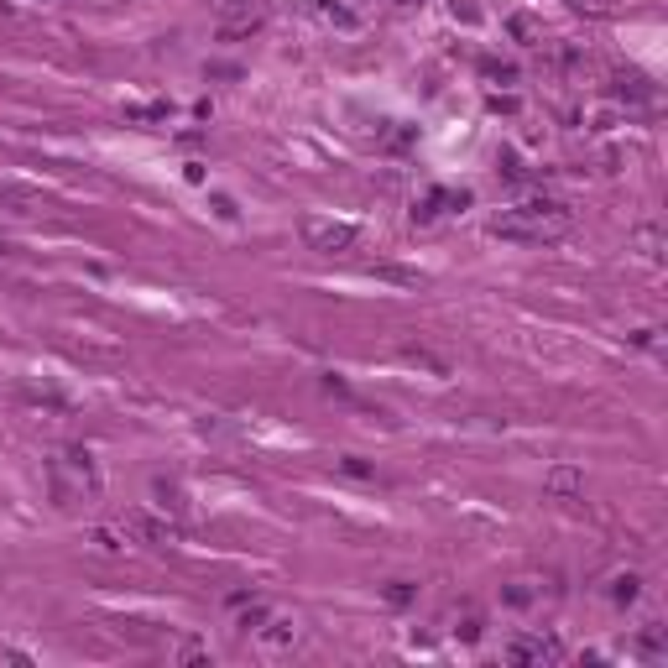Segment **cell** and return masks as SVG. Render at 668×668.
<instances>
[{
  "label": "cell",
  "instance_id": "cell-1",
  "mask_svg": "<svg viewBox=\"0 0 668 668\" xmlns=\"http://www.w3.org/2000/svg\"><path fill=\"white\" fill-rule=\"evenodd\" d=\"M569 225H575L569 204H559V199H522V204H512V209L491 214L486 230H491L496 240H512V246H543V240H559Z\"/></svg>",
  "mask_w": 668,
  "mask_h": 668
},
{
  "label": "cell",
  "instance_id": "cell-2",
  "mask_svg": "<svg viewBox=\"0 0 668 668\" xmlns=\"http://www.w3.org/2000/svg\"><path fill=\"white\" fill-rule=\"evenodd\" d=\"M47 475H53V496H58L63 506H68V502H94V496L105 491V481H99L89 449H58L53 465H47Z\"/></svg>",
  "mask_w": 668,
  "mask_h": 668
},
{
  "label": "cell",
  "instance_id": "cell-3",
  "mask_svg": "<svg viewBox=\"0 0 668 668\" xmlns=\"http://www.w3.org/2000/svg\"><path fill=\"white\" fill-rule=\"evenodd\" d=\"M303 240L308 251H318V256H340V251H355L361 246V230L345 220H318V214H303Z\"/></svg>",
  "mask_w": 668,
  "mask_h": 668
},
{
  "label": "cell",
  "instance_id": "cell-4",
  "mask_svg": "<svg viewBox=\"0 0 668 668\" xmlns=\"http://www.w3.org/2000/svg\"><path fill=\"white\" fill-rule=\"evenodd\" d=\"M120 533L136 538V543H178L183 538V528H178L173 517H157V512H146V506H131V512L120 517Z\"/></svg>",
  "mask_w": 668,
  "mask_h": 668
},
{
  "label": "cell",
  "instance_id": "cell-5",
  "mask_svg": "<svg viewBox=\"0 0 668 668\" xmlns=\"http://www.w3.org/2000/svg\"><path fill=\"white\" fill-rule=\"evenodd\" d=\"M214 16H220L225 37H240V32H256L261 26V6L256 0H214Z\"/></svg>",
  "mask_w": 668,
  "mask_h": 668
},
{
  "label": "cell",
  "instance_id": "cell-6",
  "mask_svg": "<svg viewBox=\"0 0 668 668\" xmlns=\"http://www.w3.org/2000/svg\"><path fill=\"white\" fill-rule=\"evenodd\" d=\"M512 663H559L564 658V647L553 642V637H512V642L502 647Z\"/></svg>",
  "mask_w": 668,
  "mask_h": 668
},
{
  "label": "cell",
  "instance_id": "cell-7",
  "mask_svg": "<svg viewBox=\"0 0 668 668\" xmlns=\"http://www.w3.org/2000/svg\"><path fill=\"white\" fill-rule=\"evenodd\" d=\"M256 637L271 647V653H282V647L298 642V622H287V616H267V622L256 627Z\"/></svg>",
  "mask_w": 668,
  "mask_h": 668
},
{
  "label": "cell",
  "instance_id": "cell-8",
  "mask_svg": "<svg viewBox=\"0 0 668 668\" xmlns=\"http://www.w3.org/2000/svg\"><path fill=\"white\" fill-rule=\"evenodd\" d=\"M543 486H548L553 496H580L585 491V475H580L575 465H553L548 475H543Z\"/></svg>",
  "mask_w": 668,
  "mask_h": 668
},
{
  "label": "cell",
  "instance_id": "cell-9",
  "mask_svg": "<svg viewBox=\"0 0 668 668\" xmlns=\"http://www.w3.org/2000/svg\"><path fill=\"white\" fill-rule=\"evenodd\" d=\"M637 595H642V580L637 575H616L611 580V600H616V606H632Z\"/></svg>",
  "mask_w": 668,
  "mask_h": 668
},
{
  "label": "cell",
  "instance_id": "cell-10",
  "mask_svg": "<svg viewBox=\"0 0 668 668\" xmlns=\"http://www.w3.org/2000/svg\"><path fill=\"white\" fill-rule=\"evenodd\" d=\"M506 32H512V37H517L522 47H533V42L543 37V26L533 21V16H512V21H506Z\"/></svg>",
  "mask_w": 668,
  "mask_h": 668
},
{
  "label": "cell",
  "instance_id": "cell-11",
  "mask_svg": "<svg viewBox=\"0 0 668 668\" xmlns=\"http://www.w3.org/2000/svg\"><path fill=\"white\" fill-rule=\"evenodd\" d=\"M89 543H94L99 553H120V548H126V533H120V528H94Z\"/></svg>",
  "mask_w": 668,
  "mask_h": 668
},
{
  "label": "cell",
  "instance_id": "cell-12",
  "mask_svg": "<svg viewBox=\"0 0 668 668\" xmlns=\"http://www.w3.org/2000/svg\"><path fill=\"white\" fill-rule=\"evenodd\" d=\"M376 271V277H387V282H402V287H418V271H408V267H387V261H381V267H371Z\"/></svg>",
  "mask_w": 668,
  "mask_h": 668
},
{
  "label": "cell",
  "instance_id": "cell-13",
  "mask_svg": "<svg viewBox=\"0 0 668 668\" xmlns=\"http://www.w3.org/2000/svg\"><path fill=\"white\" fill-rule=\"evenodd\" d=\"M157 496H162V506H173V512H183V491H178V486L157 481Z\"/></svg>",
  "mask_w": 668,
  "mask_h": 668
},
{
  "label": "cell",
  "instance_id": "cell-14",
  "mask_svg": "<svg viewBox=\"0 0 668 668\" xmlns=\"http://www.w3.org/2000/svg\"><path fill=\"white\" fill-rule=\"evenodd\" d=\"M455 632L465 637V642H475V637H481V616H475V611H465V622H459Z\"/></svg>",
  "mask_w": 668,
  "mask_h": 668
},
{
  "label": "cell",
  "instance_id": "cell-15",
  "mask_svg": "<svg viewBox=\"0 0 668 668\" xmlns=\"http://www.w3.org/2000/svg\"><path fill=\"white\" fill-rule=\"evenodd\" d=\"M387 600H392V606H408V600H412V585H408V580H392Z\"/></svg>",
  "mask_w": 668,
  "mask_h": 668
},
{
  "label": "cell",
  "instance_id": "cell-16",
  "mask_svg": "<svg viewBox=\"0 0 668 668\" xmlns=\"http://www.w3.org/2000/svg\"><path fill=\"white\" fill-rule=\"evenodd\" d=\"M340 470H345V475H361V481L371 475V465H365L361 455H345V459H340Z\"/></svg>",
  "mask_w": 668,
  "mask_h": 668
},
{
  "label": "cell",
  "instance_id": "cell-17",
  "mask_svg": "<svg viewBox=\"0 0 668 668\" xmlns=\"http://www.w3.org/2000/svg\"><path fill=\"white\" fill-rule=\"evenodd\" d=\"M528 600H533L528 585H512V590H506V606H528Z\"/></svg>",
  "mask_w": 668,
  "mask_h": 668
},
{
  "label": "cell",
  "instance_id": "cell-18",
  "mask_svg": "<svg viewBox=\"0 0 668 668\" xmlns=\"http://www.w3.org/2000/svg\"><path fill=\"white\" fill-rule=\"evenodd\" d=\"M214 214H220V220H235V204L225 199V193H214Z\"/></svg>",
  "mask_w": 668,
  "mask_h": 668
}]
</instances>
